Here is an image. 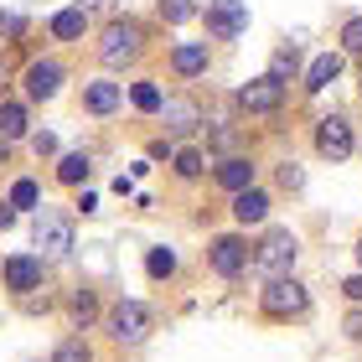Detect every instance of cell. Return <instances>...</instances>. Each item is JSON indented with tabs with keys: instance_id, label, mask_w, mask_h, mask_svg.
<instances>
[{
	"instance_id": "6da1fadb",
	"label": "cell",
	"mask_w": 362,
	"mask_h": 362,
	"mask_svg": "<svg viewBox=\"0 0 362 362\" xmlns=\"http://www.w3.org/2000/svg\"><path fill=\"white\" fill-rule=\"evenodd\" d=\"M98 57H104L109 68L135 62V57H140V26H135V21H109L104 37H98Z\"/></svg>"
},
{
	"instance_id": "7a4b0ae2",
	"label": "cell",
	"mask_w": 362,
	"mask_h": 362,
	"mask_svg": "<svg viewBox=\"0 0 362 362\" xmlns=\"http://www.w3.org/2000/svg\"><path fill=\"white\" fill-rule=\"evenodd\" d=\"M295 254H300V243H295V233H269L264 243H259L254 264L264 269L269 279H285V274L295 269Z\"/></svg>"
},
{
	"instance_id": "3957f363",
	"label": "cell",
	"mask_w": 362,
	"mask_h": 362,
	"mask_svg": "<svg viewBox=\"0 0 362 362\" xmlns=\"http://www.w3.org/2000/svg\"><path fill=\"white\" fill-rule=\"evenodd\" d=\"M145 332H151V310H145L140 300H119L109 310V337L124 341V347H135V341H145Z\"/></svg>"
},
{
	"instance_id": "277c9868",
	"label": "cell",
	"mask_w": 362,
	"mask_h": 362,
	"mask_svg": "<svg viewBox=\"0 0 362 362\" xmlns=\"http://www.w3.org/2000/svg\"><path fill=\"white\" fill-rule=\"evenodd\" d=\"M243 31H249V6H243V0H212L207 6V37L233 42Z\"/></svg>"
},
{
	"instance_id": "5b68a950",
	"label": "cell",
	"mask_w": 362,
	"mask_h": 362,
	"mask_svg": "<svg viewBox=\"0 0 362 362\" xmlns=\"http://www.w3.org/2000/svg\"><path fill=\"white\" fill-rule=\"evenodd\" d=\"M305 305H310L305 285H295V279H269V290H264V310L269 316H300Z\"/></svg>"
},
{
	"instance_id": "8992f818",
	"label": "cell",
	"mask_w": 362,
	"mask_h": 362,
	"mask_svg": "<svg viewBox=\"0 0 362 362\" xmlns=\"http://www.w3.org/2000/svg\"><path fill=\"white\" fill-rule=\"evenodd\" d=\"M37 249L52 254V259L73 254V223L57 218V212H42V218H37Z\"/></svg>"
},
{
	"instance_id": "52a82bcc",
	"label": "cell",
	"mask_w": 362,
	"mask_h": 362,
	"mask_svg": "<svg viewBox=\"0 0 362 362\" xmlns=\"http://www.w3.org/2000/svg\"><path fill=\"white\" fill-rule=\"evenodd\" d=\"M316 151H321L326 160H347V156H352V124L341 119V114H332V119L316 124Z\"/></svg>"
},
{
	"instance_id": "ba28073f",
	"label": "cell",
	"mask_w": 362,
	"mask_h": 362,
	"mask_svg": "<svg viewBox=\"0 0 362 362\" xmlns=\"http://www.w3.org/2000/svg\"><path fill=\"white\" fill-rule=\"evenodd\" d=\"M212 269H218L223 279H238L243 269H249V243H243L238 233H223L218 243H212Z\"/></svg>"
},
{
	"instance_id": "9c48e42d",
	"label": "cell",
	"mask_w": 362,
	"mask_h": 362,
	"mask_svg": "<svg viewBox=\"0 0 362 362\" xmlns=\"http://www.w3.org/2000/svg\"><path fill=\"white\" fill-rule=\"evenodd\" d=\"M279 98H285V83H274L269 73L238 88V104L249 109V114H274V109H279Z\"/></svg>"
},
{
	"instance_id": "30bf717a",
	"label": "cell",
	"mask_w": 362,
	"mask_h": 362,
	"mask_svg": "<svg viewBox=\"0 0 362 362\" xmlns=\"http://www.w3.org/2000/svg\"><path fill=\"white\" fill-rule=\"evenodd\" d=\"M160 119H166L171 135H192V129L202 124V109H197L192 98H166V104H160Z\"/></svg>"
},
{
	"instance_id": "8fae6325",
	"label": "cell",
	"mask_w": 362,
	"mask_h": 362,
	"mask_svg": "<svg viewBox=\"0 0 362 362\" xmlns=\"http://www.w3.org/2000/svg\"><path fill=\"white\" fill-rule=\"evenodd\" d=\"M0 274H6V285L11 290H37L42 285V259H31V254H16V259H6V269H0Z\"/></svg>"
},
{
	"instance_id": "7c38bea8",
	"label": "cell",
	"mask_w": 362,
	"mask_h": 362,
	"mask_svg": "<svg viewBox=\"0 0 362 362\" xmlns=\"http://www.w3.org/2000/svg\"><path fill=\"white\" fill-rule=\"evenodd\" d=\"M57 88H62V68H57V62H31V68H26V93L31 98L47 104V98H57Z\"/></svg>"
},
{
	"instance_id": "4fadbf2b",
	"label": "cell",
	"mask_w": 362,
	"mask_h": 362,
	"mask_svg": "<svg viewBox=\"0 0 362 362\" xmlns=\"http://www.w3.org/2000/svg\"><path fill=\"white\" fill-rule=\"evenodd\" d=\"M233 218H238V223H264V218H269V197L259 192V187L233 192Z\"/></svg>"
},
{
	"instance_id": "5bb4252c",
	"label": "cell",
	"mask_w": 362,
	"mask_h": 362,
	"mask_svg": "<svg viewBox=\"0 0 362 362\" xmlns=\"http://www.w3.org/2000/svg\"><path fill=\"white\" fill-rule=\"evenodd\" d=\"M337 78H341V52H321V57L305 68V88H310V93H321V88H332Z\"/></svg>"
},
{
	"instance_id": "9a60e30c",
	"label": "cell",
	"mask_w": 362,
	"mask_h": 362,
	"mask_svg": "<svg viewBox=\"0 0 362 362\" xmlns=\"http://www.w3.org/2000/svg\"><path fill=\"white\" fill-rule=\"evenodd\" d=\"M171 68L181 78H197V73H207V42H181L176 52H171Z\"/></svg>"
},
{
	"instance_id": "2e32d148",
	"label": "cell",
	"mask_w": 362,
	"mask_h": 362,
	"mask_svg": "<svg viewBox=\"0 0 362 362\" xmlns=\"http://www.w3.org/2000/svg\"><path fill=\"white\" fill-rule=\"evenodd\" d=\"M83 109L88 114H114L119 109V83H88L83 88Z\"/></svg>"
},
{
	"instance_id": "e0dca14e",
	"label": "cell",
	"mask_w": 362,
	"mask_h": 362,
	"mask_svg": "<svg viewBox=\"0 0 362 362\" xmlns=\"http://www.w3.org/2000/svg\"><path fill=\"white\" fill-rule=\"evenodd\" d=\"M218 181H223L228 192H243V187H254V166L233 156V160H223V166H218Z\"/></svg>"
},
{
	"instance_id": "ac0fdd59",
	"label": "cell",
	"mask_w": 362,
	"mask_h": 362,
	"mask_svg": "<svg viewBox=\"0 0 362 362\" xmlns=\"http://www.w3.org/2000/svg\"><path fill=\"white\" fill-rule=\"evenodd\" d=\"M83 26H88V16H83V6H73V11H57V16H52V37H62V42L83 37Z\"/></svg>"
},
{
	"instance_id": "d6986e66",
	"label": "cell",
	"mask_w": 362,
	"mask_h": 362,
	"mask_svg": "<svg viewBox=\"0 0 362 362\" xmlns=\"http://www.w3.org/2000/svg\"><path fill=\"white\" fill-rule=\"evenodd\" d=\"M57 181H68V187H78V181H88V156H83V151L62 156V160H57Z\"/></svg>"
},
{
	"instance_id": "ffe728a7",
	"label": "cell",
	"mask_w": 362,
	"mask_h": 362,
	"mask_svg": "<svg viewBox=\"0 0 362 362\" xmlns=\"http://www.w3.org/2000/svg\"><path fill=\"white\" fill-rule=\"evenodd\" d=\"M26 135V109L21 104H0V140Z\"/></svg>"
},
{
	"instance_id": "44dd1931",
	"label": "cell",
	"mask_w": 362,
	"mask_h": 362,
	"mask_svg": "<svg viewBox=\"0 0 362 362\" xmlns=\"http://www.w3.org/2000/svg\"><path fill=\"white\" fill-rule=\"evenodd\" d=\"M295 68H300L295 47H279V52H274V62H269V78H274V83H290V78H295Z\"/></svg>"
},
{
	"instance_id": "7402d4cb",
	"label": "cell",
	"mask_w": 362,
	"mask_h": 362,
	"mask_svg": "<svg viewBox=\"0 0 362 362\" xmlns=\"http://www.w3.org/2000/svg\"><path fill=\"white\" fill-rule=\"evenodd\" d=\"M145 269H151V279H171L176 274V254L171 249H151L145 254Z\"/></svg>"
},
{
	"instance_id": "603a6c76",
	"label": "cell",
	"mask_w": 362,
	"mask_h": 362,
	"mask_svg": "<svg viewBox=\"0 0 362 362\" xmlns=\"http://www.w3.org/2000/svg\"><path fill=\"white\" fill-rule=\"evenodd\" d=\"M129 98H135V109H145V114H160V104H166L156 83H135V88H129Z\"/></svg>"
},
{
	"instance_id": "cb8c5ba5",
	"label": "cell",
	"mask_w": 362,
	"mask_h": 362,
	"mask_svg": "<svg viewBox=\"0 0 362 362\" xmlns=\"http://www.w3.org/2000/svg\"><path fill=\"white\" fill-rule=\"evenodd\" d=\"M37 202H42L37 181H16V187H11V207H37Z\"/></svg>"
},
{
	"instance_id": "d4e9b609",
	"label": "cell",
	"mask_w": 362,
	"mask_h": 362,
	"mask_svg": "<svg viewBox=\"0 0 362 362\" xmlns=\"http://www.w3.org/2000/svg\"><path fill=\"white\" fill-rule=\"evenodd\" d=\"M52 362H93V352H88V347H83V341H78V337H73V341H62V347L52 352Z\"/></svg>"
},
{
	"instance_id": "484cf974",
	"label": "cell",
	"mask_w": 362,
	"mask_h": 362,
	"mask_svg": "<svg viewBox=\"0 0 362 362\" xmlns=\"http://www.w3.org/2000/svg\"><path fill=\"white\" fill-rule=\"evenodd\" d=\"M93 316H98V305H93V295H88V290H78V295H73V321H78V326H88Z\"/></svg>"
},
{
	"instance_id": "4316f807",
	"label": "cell",
	"mask_w": 362,
	"mask_h": 362,
	"mask_svg": "<svg viewBox=\"0 0 362 362\" xmlns=\"http://www.w3.org/2000/svg\"><path fill=\"white\" fill-rule=\"evenodd\" d=\"M176 176L197 181V176H202V156H197V151H181V156H176Z\"/></svg>"
},
{
	"instance_id": "83f0119b",
	"label": "cell",
	"mask_w": 362,
	"mask_h": 362,
	"mask_svg": "<svg viewBox=\"0 0 362 362\" xmlns=\"http://www.w3.org/2000/svg\"><path fill=\"white\" fill-rule=\"evenodd\" d=\"M160 16H166V21H192V0H160Z\"/></svg>"
},
{
	"instance_id": "f1b7e54d",
	"label": "cell",
	"mask_w": 362,
	"mask_h": 362,
	"mask_svg": "<svg viewBox=\"0 0 362 362\" xmlns=\"http://www.w3.org/2000/svg\"><path fill=\"white\" fill-rule=\"evenodd\" d=\"M341 47H347V52H362V16H352V21L341 26Z\"/></svg>"
},
{
	"instance_id": "f546056e",
	"label": "cell",
	"mask_w": 362,
	"mask_h": 362,
	"mask_svg": "<svg viewBox=\"0 0 362 362\" xmlns=\"http://www.w3.org/2000/svg\"><path fill=\"white\" fill-rule=\"evenodd\" d=\"M21 31H26V16H16V11H0V37H21Z\"/></svg>"
},
{
	"instance_id": "4dcf8cb0",
	"label": "cell",
	"mask_w": 362,
	"mask_h": 362,
	"mask_svg": "<svg viewBox=\"0 0 362 362\" xmlns=\"http://www.w3.org/2000/svg\"><path fill=\"white\" fill-rule=\"evenodd\" d=\"M31 151H37V156H52V151H57V135H47V129H42V135H31Z\"/></svg>"
},
{
	"instance_id": "1f68e13d",
	"label": "cell",
	"mask_w": 362,
	"mask_h": 362,
	"mask_svg": "<svg viewBox=\"0 0 362 362\" xmlns=\"http://www.w3.org/2000/svg\"><path fill=\"white\" fill-rule=\"evenodd\" d=\"M341 290H347V300H357V305H362V274H352V279H347Z\"/></svg>"
},
{
	"instance_id": "d6a6232c",
	"label": "cell",
	"mask_w": 362,
	"mask_h": 362,
	"mask_svg": "<svg viewBox=\"0 0 362 362\" xmlns=\"http://www.w3.org/2000/svg\"><path fill=\"white\" fill-rule=\"evenodd\" d=\"M6 228H16V207H11V202H0V233H6Z\"/></svg>"
},
{
	"instance_id": "836d02e7",
	"label": "cell",
	"mask_w": 362,
	"mask_h": 362,
	"mask_svg": "<svg viewBox=\"0 0 362 362\" xmlns=\"http://www.w3.org/2000/svg\"><path fill=\"white\" fill-rule=\"evenodd\" d=\"M279 181H285V187L295 192V187H300V181H305V176H300V171H295V166H285V171H279Z\"/></svg>"
},
{
	"instance_id": "e575fe53",
	"label": "cell",
	"mask_w": 362,
	"mask_h": 362,
	"mask_svg": "<svg viewBox=\"0 0 362 362\" xmlns=\"http://www.w3.org/2000/svg\"><path fill=\"white\" fill-rule=\"evenodd\" d=\"M347 337H357V341H362V310H352V316H347Z\"/></svg>"
},
{
	"instance_id": "d590c367",
	"label": "cell",
	"mask_w": 362,
	"mask_h": 362,
	"mask_svg": "<svg viewBox=\"0 0 362 362\" xmlns=\"http://www.w3.org/2000/svg\"><path fill=\"white\" fill-rule=\"evenodd\" d=\"M6 156H11V151H6V140H0V166H6Z\"/></svg>"
},
{
	"instance_id": "8d00e7d4",
	"label": "cell",
	"mask_w": 362,
	"mask_h": 362,
	"mask_svg": "<svg viewBox=\"0 0 362 362\" xmlns=\"http://www.w3.org/2000/svg\"><path fill=\"white\" fill-rule=\"evenodd\" d=\"M357 259H362V243H357Z\"/></svg>"
}]
</instances>
